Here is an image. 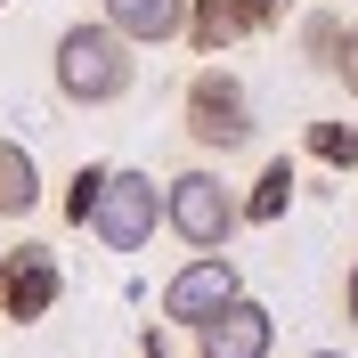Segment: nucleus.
<instances>
[{"mask_svg": "<svg viewBox=\"0 0 358 358\" xmlns=\"http://www.w3.org/2000/svg\"><path fill=\"white\" fill-rule=\"evenodd\" d=\"M49 82H57L66 106H122L138 90V49L106 17H73L49 49Z\"/></svg>", "mask_w": 358, "mask_h": 358, "instance_id": "nucleus-1", "label": "nucleus"}, {"mask_svg": "<svg viewBox=\"0 0 358 358\" xmlns=\"http://www.w3.org/2000/svg\"><path fill=\"white\" fill-rule=\"evenodd\" d=\"M179 131H187V147L196 155H245L252 138H261V114H252V90L245 73H228L220 57L212 66L187 73V90H179Z\"/></svg>", "mask_w": 358, "mask_h": 358, "instance_id": "nucleus-2", "label": "nucleus"}, {"mask_svg": "<svg viewBox=\"0 0 358 358\" xmlns=\"http://www.w3.org/2000/svg\"><path fill=\"white\" fill-rule=\"evenodd\" d=\"M163 228H171L187 252H228V236L245 228V203H236V187H228L220 171H171L163 179Z\"/></svg>", "mask_w": 358, "mask_h": 358, "instance_id": "nucleus-3", "label": "nucleus"}, {"mask_svg": "<svg viewBox=\"0 0 358 358\" xmlns=\"http://www.w3.org/2000/svg\"><path fill=\"white\" fill-rule=\"evenodd\" d=\"M163 228V179L155 171H131V163H114L106 196H98V212H90V236L106 252H147Z\"/></svg>", "mask_w": 358, "mask_h": 358, "instance_id": "nucleus-4", "label": "nucleus"}, {"mask_svg": "<svg viewBox=\"0 0 358 358\" xmlns=\"http://www.w3.org/2000/svg\"><path fill=\"white\" fill-rule=\"evenodd\" d=\"M236 293H245V277H236V261H228V252H187V261L163 277V301H155V310H163V326H171V334H196L203 317L228 310Z\"/></svg>", "mask_w": 358, "mask_h": 358, "instance_id": "nucleus-5", "label": "nucleus"}, {"mask_svg": "<svg viewBox=\"0 0 358 358\" xmlns=\"http://www.w3.org/2000/svg\"><path fill=\"white\" fill-rule=\"evenodd\" d=\"M57 293H66V261L41 245V236H17V245H0V317H17V326H41L57 310Z\"/></svg>", "mask_w": 358, "mask_h": 358, "instance_id": "nucleus-6", "label": "nucleus"}, {"mask_svg": "<svg viewBox=\"0 0 358 358\" xmlns=\"http://www.w3.org/2000/svg\"><path fill=\"white\" fill-rule=\"evenodd\" d=\"M187 342H196V358H268V350H277V317H268V301L236 293V301L212 310Z\"/></svg>", "mask_w": 358, "mask_h": 358, "instance_id": "nucleus-7", "label": "nucleus"}, {"mask_svg": "<svg viewBox=\"0 0 358 358\" xmlns=\"http://www.w3.org/2000/svg\"><path fill=\"white\" fill-rule=\"evenodd\" d=\"M261 17H252V0H187V33L179 41L196 49V57H228L236 41H252Z\"/></svg>", "mask_w": 358, "mask_h": 358, "instance_id": "nucleus-8", "label": "nucleus"}, {"mask_svg": "<svg viewBox=\"0 0 358 358\" xmlns=\"http://www.w3.org/2000/svg\"><path fill=\"white\" fill-rule=\"evenodd\" d=\"M98 17H106L131 49H171L179 33H187V0H98Z\"/></svg>", "mask_w": 358, "mask_h": 358, "instance_id": "nucleus-9", "label": "nucleus"}, {"mask_svg": "<svg viewBox=\"0 0 358 358\" xmlns=\"http://www.w3.org/2000/svg\"><path fill=\"white\" fill-rule=\"evenodd\" d=\"M41 196H49V179L33 163V147L24 138H0V220H33Z\"/></svg>", "mask_w": 358, "mask_h": 358, "instance_id": "nucleus-10", "label": "nucleus"}, {"mask_svg": "<svg viewBox=\"0 0 358 358\" xmlns=\"http://www.w3.org/2000/svg\"><path fill=\"white\" fill-rule=\"evenodd\" d=\"M293 196H301V171H293V155H268V163H261V179L236 196V203H245V228H277V220L293 212Z\"/></svg>", "mask_w": 358, "mask_h": 358, "instance_id": "nucleus-11", "label": "nucleus"}, {"mask_svg": "<svg viewBox=\"0 0 358 358\" xmlns=\"http://www.w3.org/2000/svg\"><path fill=\"white\" fill-rule=\"evenodd\" d=\"M342 8H310V17H301V33H293V49H301V66L310 73H334V49H342Z\"/></svg>", "mask_w": 358, "mask_h": 358, "instance_id": "nucleus-12", "label": "nucleus"}, {"mask_svg": "<svg viewBox=\"0 0 358 358\" xmlns=\"http://www.w3.org/2000/svg\"><path fill=\"white\" fill-rule=\"evenodd\" d=\"M301 147H310V163H326V171H358V122H310Z\"/></svg>", "mask_w": 358, "mask_h": 358, "instance_id": "nucleus-13", "label": "nucleus"}, {"mask_svg": "<svg viewBox=\"0 0 358 358\" xmlns=\"http://www.w3.org/2000/svg\"><path fill=\"white\" fill-rule=\"evenodd\" d=\"M106 179H114V163H73L66 196H57V212H66L73 228H90V212H98V196H106Z\"/></svg>", "mask_w": 358, "mask_h": 358, "instance_id": "nucleus-14", "label": "nucleus"}, {"mask_svg": "<svg viewBox=\"0 0 358 358\" xmlns=\"http://www.w3.org/2000/svg\"><path fill=\"white\" fill-rule=\"evenodd\" d=\"M334 82L350 90V98H358V17L342 24V49H334Z\"/></svg>", "mask_w": 358, "mask_h": 358, "instance_id": "nucleus-15", "label": "nucleus"}, {"mask_svg": "<svg viewBox=\"0 0 358 358\" xmlns=\"http://www.w3.org/2000/svg\"><path fill=\"white\" fill-rule=\"evenodd\" d=\"M138 358H179L171 350V326H138Z\"/></svg>", "mask_w": 358, "mask_h": 358, "instance_id": "nucleus-16", "label": "nucleus"}, {"mask_svg": "<svg viewBox=\"0 0 358 358\" xmlns=\"http://www.w3.org/2000/svg\"><path fill=\"white\" fill-rule=\"evenodd\" d=\"M293 8H301V0H252V17H261V33H277V24L293 17Z\"/></svg>", "mask_w": 358, "mask_h": 358, "instance_id": "nucleus-17", "label": "nucleus"}, {"mask_svg": "<svg viewBox=\"0 0 358 358\" xmlns=\"http://www.w3.org/2000/svg\"><path fill=\"white\" fill-rule=\"evenodd\" d=\"M342 317L358 326V261H350V277H342Z\"/></svg>", "mask_w": 358, "mask_h": 358, "instance_id": "nucleus-18", "label": "nucleus"}, {"mask_svg": "<svg viewBox=\"0 0 358 358\" xmlns=\"http://www.w3.org/2000/svg\"><path fill=\"white\" fill-rule=\"evenodd\" d=\"M310 358H342V350H310Z\"/></svg>", "mask_w": 358, "mask_h": 358, "instance_id": "nucleus-19", "label": "nucleus"}, {"mask_svg": "<svg viewBox=\"0 0 358 358\" xmlns=\"http://www.w3.org/2000/svg\"><path fill=\"white\" fill-rule=\"evenodd\" d=\"M0 8H8V0H0Z\"/></svg>", "mask_w": 358, "mask_h": 358, "instance_id": "nucleus-20", "label": "nucleus"}]
</instances>
